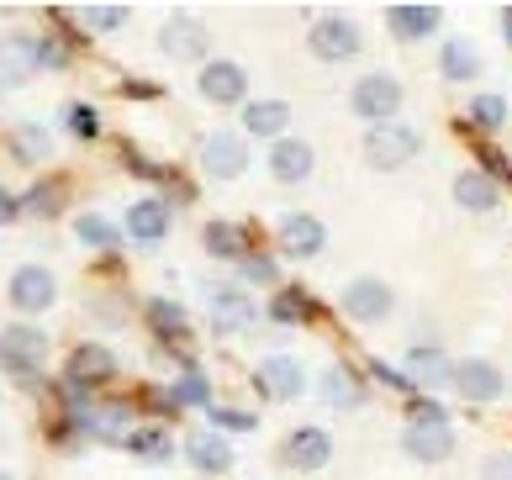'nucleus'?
<instances>
[{"label": "nucleus", "instance_id": "3", "mask_svg": "<svg viewBox=\"0 0 512 480\" xmlns=\"http://www.w3.org/2000/svg\"><path fill=\"white\" fill-rule=\"evenodd\" d=\"M111 380H117V354H111L106 343H80L64 364V396L74 401V407H85V396L106 391Z\"/></svg>", "mask_w": 512, "mask_h": 480}, {"label": "nucleus", "instance_id": "15", "mask_svg": "<svg viewBox=\"0 0 512 480\" xmlns=\"http://www.w3.org/2000/svg\"><path fill=\"white\" fill-rule=\"evenodd\" d=\"M6 301L22 317H37V312H48V306L59 301V280H53L48 264H22V270L6 280Z\"/></svg>", "mask_w": 512, "mask_h": 480}, {"label": "nucleus", "instance_id": "24", "mask_svg": "<svg viewBox=\"0 0 512 480\" xmlns=\"http://www.w3.org/2000/svg\"><path fill=\"white\" fill-rule=\"evenodd\" d=\"M317 391H322V401H328L333 412H359V407H365V396H370L365 375H359L354 364H328L322 380H317Z\"/></svg>", "mask_w": 512, "mask_h": 480}, {"label": "nucleus", "instance_id": "30", "mask_svg": "<svg viewBox=\"0 0 512 480\" xmlns=\"http://www.w3.org/2000/svg\"><path fill=\"white\" fill-rule=\"evenodd\" d=\"M264 317H270L275 328H301V322L317 317V301L301 291V285H280V291L264 301Z\"/></svg>", "mask_w": 512, "mask_h": 480}, {"label": "nucleus", "instance_id": "37", "mask_svg": "<svg viewBox=\"0 0 512 480\" xmlns=\"http://www.w3.org/2000/svg\"><path fill=\"white\" fill-rule=\"evenodd\" d=\"M206 417H212V428L227 438V433H259V412H249V407H222V401H212L206 407Z\"/></svg>", "mask_w": 512, "mask_h": 480}, {"label": "nucleus", "instance_id": "9", "mask_svg": "<svg viewBox=\"0 0 512 480\" xmlns=\"http://www.w3.org/2000/svg\"><path fill=\"white\" fill-rule=\"evenodd\" d=\"M307 53L322 64H349L365 53V32H359L349 16H317L307 27Z\"/></svg>", "mask_w": 512, "mask_h": 480}, {"label": "nucleus", "instance_id": "29", "mask_svg": "<svg viewBox=\"0 0 512 480\" xmlns=\"http://www.w3.org/2000/svg\"><path fill=\"white\" fill-rule=\"evenodd\" d=\"M201 243H206V254L222 259V264H243V259L254 254V248H249V233H243L238 222H227V217H212V222H206V227H201Z\"/></svg>", "mask_w": 512, "mask_h": 480}, {"label": "nucleus", "instance_id": "33", "mask_svg": "<svg viewBox=\"0 0 512 480\" xmlns=\"http://www.w3.org/2000/svg\"><path fill=\"white\" fill-rule=\"evenodd\" d=\"M169 401H175V412H191V407H212V375H201L196 364H185V370L169 380Z\"/></svg>", "mask_w": 512, "mask_h": 480}, {"label": "nucleus", "instance_id": "35", "mask_svg": "<svg viewBox=\"0 0 512 480\" xmlns=\"http://www.w3.org/2000/svg\"><path fill=\"white\" fill-rule=\"evenodd\" d=\"M64 201H69V185H64V180H37L27 196H22L27 217H59Z\"/></svg>", "mask_w": 512, "mask_h": 480}, {"label": "nucleus", "instance_id": "46", "mask_svg": "<svg viewBox=\"0 0 512 480\" xmlns=\"http://www.w3.org/2000/svg\"><path fill=\"white\" fill-rule=\"evenodd\" d=\"M117 90L127 95V101H159V85L154 80H122Z\"/></svg>", "mask_w": 512, "mask_h": 480}, {"label": "nucleus", "instance_id": "36", "mask_svg": "<svg viewBox=\"0 0 512 480\" xmlns=\"http://www.w3.org/2000/svg\"><path fill=\"white\" fill-rule=\"evenodd\" d=\"M238 280L243 285H249V291H280V259L275 254H249V259H243L238 264Z\"/></svg>", "mask_w": 512, "mask_h": 480}, {"label": "nucleus", "instance_id": "2", "mask_svg": "<svg viewBox=\"0 0 512 480\" xmlns=\"http://www.w3.org/2000/svg\"><path fill=\"white\" fill-rule=\"evenodd\" d=\"M417 153H423V132L412 122H381V127H365V164L391 175V169H407Z\"/></svg>", "mask_w": 512, "mask_h": 480}, {"label": "nucleus", "instance_id": "16", "mask_svg": "<svg viewBox=\"0 0 512 480\" xmlns=\"http://www.w3.org/2000/svg\"><path fill=\"white\" fill-rule=\"evenodd\" d=\"M460 449V433L449 422H407L402 428V454L417 459V465H444Z\"/></svg>", "mask_w": 512, "mask_h": 480}, {"label": "nucleus", "instance_id": "7", "mask_svg": "<svg viewBox=\"0 0 512 480\" xmlns=\"http://www.w3.org/2000/svg\"><path fill=\"white\" fill-rule=\"evenodd\" d=\"M338 312L359 328H375V322H386L396 312V291L381 280V275H354L344 291H338Z\"/></svg>", "mask_w": 512, "mask_h": 480}, {"label": "nucleus", "instance_id": "48", "mask_svg": "<svg viewBox=\"0 0 512 480\" xmlns=\"http://www.w3.org/2000/svg\"><path fill=\"white\" fill-rule=\"evenodd\" d=\"M0 480H11V475H6V470H0Z\"/></svg>", "mask_w": 512, "mask_h": 480}, {"label": "nucleus", "instance_id": "14", "mask_svg": "<svg viewBox=\"0 0 512 480\" xmlns=\"http://www.w3.org/2000/svg\"><path fill=\"white\" fill-rule=\"evenodd\" d=\"M196 90H201V101H212V106H249V69H243L238 59H212V64H201L196 74Z\"/></svg>", "mask_w": 512, "mask_h": 480}, {"label": "nucleus", "instance_id": "11", "mask_svg": "<svg viewBox=\"0 0 512 480\" xmlns=\"http://www.w3.org/2000/svg\"><path fill=\"white\" fill-rule=\"evenodd\" d=\"M249 380H254L259 401H296L301 391H307V364H301L296 354H264Z\"/></svg>", "mask_w": 512, "mask_h": 480}, {"label": "nucleus", "instance_id": "31", "mask_svg": "<svg viewBox=\"0 0 512 480\" xmlns=\"http://www.w3.org/2000/svg\"><path fill=\"white\" fill-rule=\"evenodd\" d=\"M507 117H512L507 95H491V90H481V95H470L465 127H470V132H481V138H497V132L507 127Z\"/></svg>", "mask_w": 512, "mask_h": 480}, {"label": "nucleus", "instance_id": "13", "mask_svg": "<svg viewBox=\"0 0 512 480\" xmlns=\"http://www.w3.org/2000/svg\"><path fill=\"white\" fill-rule=\"evenodd\" d=\"M201 169H206V180H222V185H233L249 175V138L243 132H212V138L201 143Z\"/></svg>", "mask_w": 512, "mask_h": 480}, {"label": "nucleus", "instance_id": "40", "mask_svg": "<svg viewBox=\"0 0 512 480\" xmlns=\"http://www.w3.org/2000/svg\"><path fill=\"white\" fill-rule=\"evenodd\" d=\"M64 122H69V138H101V111L85 106V101H74L64 111Z\"/></svg>", "mask_w": 512, "mask_h": 480}, {"label": "nucleus", "instance_id": "43", "mask_svg": "<svg viewBox=\"0 0 512 480\" xmlns=\"http://www.w3.org/2000/svg\"><path fill=\"white\" fill-rule=\"evenodd\" d=\"M407 422H449V412H444V401H433V396H407Z\"/></svg>", "mask_w": 512, "mask_h": 480}, {"label": "nucleus", "instance_id": "21", "mask_svg": "<svg viewBox=\"0 0 512 480\" xmlns=\"http://www.w3.org/2000/svg\"><path fill=\"white\" fill-rule=\"evenodd\" d=\"M243 122V138H259V143H280L291 138V106L280 101V95H264V101H249L238 111Z\"/></svg>", "mask_w": 512, "mask_h": 480}, {"label": "nucleus", "instance_id": "12", "mask_svg": "<svg viewBox=\"0 0 512 480\" xmlns=\"http://www.w3.org/2000/svg\"><path fill=\"white\" fill-rule=\"evenodd\" d=\"M328 459H333V433H328V428H312V422H301V428H291L286 438H280V465L296 470V475L328 470Z\"/></svg>", "mask_w": 512, "mask_h": 480}, {"label": "nucleus", "instance_id": "27", "mask_svg": "<svg viewBox=\"0 0 512 480\" xmlns=\"http://www.w3.org/2000/svg\"><path fill=\"white\" fill-rule=\"evenodd\" d=\"M143 322L159 343H191V312H185L180 301H169V296L143 301Z\"/></svg>", "mask_w": 512, "mask_h": 480}, {"label": "nucleus", "instance_id": "6", "mask_svg": "<svg viewBox=\"0 0 512 480\" xmlns=\"http://www.w3.org/2000/svg\"><path fill=\"white\" fill-rule=\"evenodd\" d=\"M132 417L138 412H132L127 401H85V407L69 412V422H74L80 438H90V444H117V449L132 438V428H138Z\"/></svg>", "mask_w": 512, "mask_h": 480}, {"label": "nucleus", "instance_id": "45", "mask_svg": "<svg viewBox=\"0 0 512 480\" xmlns=\"http://www.w3.org/2000/svg\"><path fill=\"white\" fill-rule=\"evenodd\" d=\"M481 480H512V454H486L481 459Z\"/></svg>", "mask_w": 512, "mask_h": 480}, {"label": "nucleus", "instance_id": "32", "mask_svg": "<svg viewBox=\"0 0 512 480\" xmlns=\"http://www.w3.org/2000/svg\"><path fill=\"white\" fill-rule=\"evenodd\" d=\"M74 238H80L85 248H96V254H117V248H122V227L111 217H101V211H80V217H74Z\"/></svg>", "mask_w": 512, "mask_h": 480}, {"label": "nucleus", "instance_id": "26", "mask_svg": "<svg viewBox=\"0 0 512 480\" xmlns=\"http://www.w3.org/2000/svg\"><path fill=\"white\" fill-rule=\"evenodd\" d=\"M449 196H454V206H460V211H476V217H486V211L502 206V185L491 180V175H481V169H460V175H454V185H449Z\"/></svg>", "mask_w": 512, "mask_h": 480}, {"label": "nucleus", "instance_id": "4", "mask_svg": "<svg viewBox=\"0 0 512 480\" xmlns=\"http://www.w3.org/2000/svg\"><path fill=\"white\" fill-rule=\"evenodd\" d=\"M402 106H407V85L396 80V74H365V80H354V90H349V111L370 127L396 122Z\"/></svg>", "mask_w": 512, "mask_h": 480}, {"label": "nucleus", "instance_id": "25", "mask_svg": "<svg viewBox=\"0 0 512 480\" xmlns=\"http://www.w3.org/2000/svg\"><path fill=\"white\" fill-rule=\"evenodd\" d=\"M233 444L217 433V428H196L191 438H185V465L191 470H201V475H227L233 470Z\"/></svg>", "mask_w": 512, "mask_h": 480}, {"label": "nucleus", "instance_id": "41", "mask_svg": "<svg viewBox=\"0 0 512 480\" xmlns=\"http://www.w3.org/2000/svg\"><path fill=\"white\" fill-rule=\"evenodd\" d=\"M476 169H481V175H491V180H512V159H507V153L502 148H491V143H476Z\"/></svg>", "mask_w": 512, "mask_h": 480}, {"label": "nucleus", "instance_id": "47", "mask_svg": "<svg viewBox=\"0 0 512 480\" xmlns=\"http://www.w3.org/2000/svg\"><path fill=\"white\" fill-rule=\"evenodd\" d=\"M497 22H502V43L512 48V6H502V11H497Z\"/></svg>", "mask_w": 512, "mask_h": 480}, {"label": "nucleus", "instance_id": "38", "mask_svg": "<svg viewBox=\"0 0 512 480\" xmlns=\"http://www.w3.org/2000/svg\"><path fill=\"white\" fill-rule=\"evenodd\" d=\"M11 153H16L22 164H43V159H48V132L37 127V122H22V127L11 132Z\"/></svg>", "mask_w": 512, "mask_h": 480}, {"label": "nucleus", "instance_id": "34", "mask_svg": "<svg viewBox=\"0 0 512 480\" xmlns=\"http://www.w3.org/2000/svg\"><path fill=\"white\" fill-rule=\"evenodd\" d=\"M132 459H143V465H164V459H175V438L164 428H132V438L122 444Z\"/></svg>", "mask_w": 512, "mask_h": 480}, {"label": "nucleus", "instance_id": "22", "mask_svg": "<svg viewBox=\"0 0 512 480\" xmlns=\"http://www.w3.org/2000/svg\"><path fill=\"white\" fill-rule=\"evenodd\" d=\"M37 69H43V37H32V32L0 37V80L22 85V80H32Z\"/></svg>", "mask_w": 512, "mask_h": 480}, {"label": "nucleus", "instance_id": "28", "mask_svg": "<svg viewBox=\"0 0 512 480\" xmlns=\"http://www.w3.org/2000/svg\"><path fill=\"white\" fill-rule=\"evenodd\" d=\"M439 80L444 85H470L481 80V53L470 37H444L439 43Z\"/></svg>", "mask_w": 512, "mask_h": 480}, {"label": "nucleus", "instance_id": "20", "mask_svg": "<svg viewBox=\"0 0 512 480\" xmlns=\"http://www.w3.org/2000/svg\"><path fill=\"white\" fill-rule=\"evenodd\" d=\"M169 222H175V211H169L164 196H143V201H132L127 206V217H122V233L132 243H143V248H154L169 238Z\"/></svg>", "mask_w": 512, "mask_h": 480}, {"label": "nucleus", "instance_id": "5", "mask_svg": "<svg viewBox=\"0 0 512 480\" xmlns=\"http://www.w3.org/2000/svg\"><path fill=\"white\" fill-rule=\"evenodd\" d=\"M206 301H212V333L217 338H238L259 322V301L249 296L243 280H212L206 285Z\"/></svg>", "mask_w": 512, "mask_h": 480}, {"label": "nucleus", "instance_id": "17", "mask_svg": "<svg viewBox=\"0 0 512 480\" xmlns=\"http://www.w3.org/2000/svg\"><path fill=\"white\" fill-rule=\"evenodd\" d=\"M275 243L286 259H317L322 248H328V227H322V217H312V211H286V217L275 222Z\"/></svg>", "mask_w": 512, "mask_h": 480}, {"label": "nucleus", "instance_id": "42", "mask_svg": "<svg viewBox=\"0 0 512 480\" xmlns=\"http://www.w3.org/2000/svg\"><path fill=\"white\" fill-rule=\"evenodd\" d=\"M80 16H85L90 32H117V27L127 22V6H85Z\"/></svg>", "mask_w": 512, "mask_h": 480}, {"label": "nucleus", "instance_id": "39", "mask_svg": "<svg viewBox=\"0 0 512 480\" xmlns=\"http://www.w3.org/2000/svg\"><path fill=\"white\" fill-rule=\"evenodd\" d=\"M365 375L375 380V386H386V391H396V396H417V386H412V375L402 370V364H386V359H370V364H365Z\"/></svg>", "mask_w": 512, "mask_h": 480}, {"label": "nucleus", "instance_id": "10", "mask_svg": "<svg viewBox=\"0 0 512 480\" xmlns=\"http://www.w3.org/2000/svg\"><path fill=\"white\" fill-rule=\"evenodd\" d=\"M449 391L465 401V407H491L502 391H507V375L491 364L486 354H465V359H454V380H449Z\"/></svg>", "mask_w": 512, "mask_h": 480}, {"label": "nucleus", "instance_id": "1", "mask_svg": "<svg viewBox=\"0 0 512 480\" xmlns=\"http://www.w3.org/2000/svg\"><path fill=\"white\" fill-rule=\"evenodd\" d=\"M43 359H48V333L43 328H32V322H6V328H0V370L11 380L37 386Z\"/></svg>", "mask_w": 512, "mask_h": 480}, {"label": "nucleus", "instance_id": "19", "mask_svg": "<svg viewBox=\"0 0 512 480\" xmlns=\"http://www.w3.org/2000/svg\"><path fill=\"white\" fill-rule=\"evenodd\" d=\"M444 22V6H428V0H396V6H386V32L396 37V43H423V37H433Z\"/></svg>", "mask_w": 512, "mask_h": 480}, {"label": "nucleus", "instance_id": "8", "mask_svg": "<svg viewBox=\"0 0 512 480\" xmlns=\"http://www.w3.org/2000/svg\"><path fill=\"white\" fill-rule=\"evenodd\" d=\"M159 53H164V59H175V64H212V32H206L201 16L175 11L159 27Z\"/></svg>", "mask_w": 512, "mask_h": 480}, {"label": "nucleus", "instance_id": "44", "mask_svg": "<svg viewBox=\"0 0 512 480\" xmlns=\"http://www.w3.org/2000/svg\"><path fill=\"white\" fill-rule=\"evenodd\" d=\"M22 217H27L22 196H16V190H6V185H0V227H11V222H22Z\"/></svg>", "mask_w": 512, "mask_h": 480}, {"label": "nucleus", "instance_id": "18", "mask_svg": "<svg viewBox=\"0 0 512 480\" xmlns=\"http://www.w3.org/2000/svg\"><path fill=\"white\" fill-rule=\"evenodd\" d=\"M275 185H307L317 175V148L307 138H280L270 143V159H264Z\"/></svg>", "mask_w": 512, "mask_h": 480}, {"label": "nucleus", "instance_id": "23", "mask_svg": "<svg viewBox=\"0 0 512 480\" xmlns=\"http://www.w3.org/2000/svg\"><path fill=\"white\" fill-rule=\"evenodd\" d=\"M402 370L412 375V386H417V391H449V380H454V359L439 349V343H412Z\"/></svg>", "mask_w": 512, "mask_h": 480}]
</instances>
